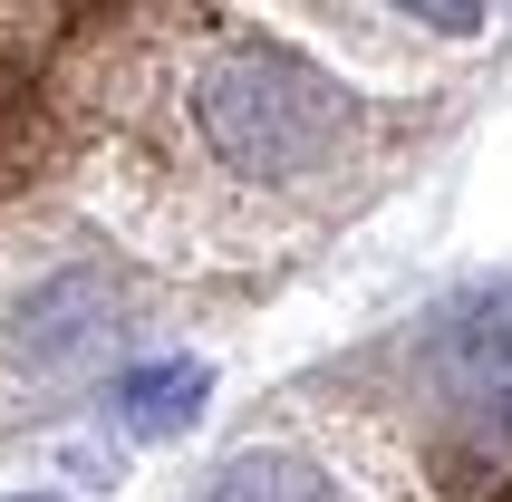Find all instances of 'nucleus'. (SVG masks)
<instances>
[{
    "instance_id": "obj_3",
    "label": "nucleus",
    "mask_w": 512,
    "mask_h": 502,
    "mask_svg": "<svg viewBox=\"0 0 512 502\" xmlns=\"http://www.w3.org/2000/svg\"><path fill=\"white\" fill-rule=\"evenodd\" d=\"M29 319H39L29 367H68V358H87V348H97V329H107V290H97L87 271H68V280H49V290L29 300Z\"/></svg>"
},
{
    "instance_id": "obj_1",
    "label": "nucleus",
    "mask_w": 512,
    "mask_h": 502,
    "mask_svg": "<svg viewBox=\"0 0 512 502\" xmlns=\"http://www.w3.org/2000/svg\"><path fill=\"white\" fill-rule=\"evenodd\" d=\"M194 126H203V145H213L232 174H319L339 155L348 107H339V87L319 78L310 58L242 49V58H223V68H203Z\"/></svg>"
},
{
    "instance_id": "obj_5",
    "label": "nucleus",
    "mask_w": 512,
    "mask_h": 502,
    "mask_svg": "<svg viewBox=\"0 0 512 502\" xmlns=\"http://www.w3.org/2000/svg\"><path fill=\"white\" fill-rule=\"evenodd\" d=\"M464 435H474V425H464ZM474 445L493 454L484 502H512V435H474ZM348 493H358V502H426V483H416V474H348Z\"/></svg>"
},
{
    "instance_id": "obj_6",
    "label": "nucleus",
    "mask_w": 512,
    "mask_h": 502,
    "mask_svg": "<svg viewBox=\"0 0 512 502\" xmlns=\"http://www.w3.org/2000/svg\"><path fill=\"white\" fill-rule=\"evenodd\" d=\"M387 10H406V20H426V29H445V39H474V29H484V0H387Z\"/></svg>"
},
{
    "instance_id": "obj_2",
    "label": "nucleus",
    "mask_w": 512,
    "mask_h": 502,
    "mask_svg": "<svg viewBox=\"0 0 512 502\" xmlns=\"http://www.w3.org/2000/svg\"><path fill=\"white\" fill-rule=\"evenodd\" d=\"M194 502H358L348 493V464L310 435H271V445H242L203 474Z\"/></svg>"
},
{
    "instance_id": "obj_7",
    "label": "nucleus",
    "mask_w": 512,
    "mask_h": 502,
    "mask_svg": "<svg viewBox=\"0 0 512 502\" xmlns=\"http://www.w3.org/2000/svg\"><path fill=\"white\" fill-rule=\"evenodd\" d=\"M10 502H49V493H10Z\"/></svg>"
},
{
    "instance_id": "obj_4",
    "label": "nucleus",
    "mask_w": 512,
    "mask_h": 502,
    "mask_svg": "<svg viewBox=\"0 0 512 502\" xmlns=\"http://www.w3.org/2000/svg\"><path fill=\"white\" fill-rule=\"evenodd\" d=\"M203 396H213V367L165 358V367H136V377L116 387V416L136 425V435H184V425L203 416Z\"/></svg>"
}]
</instances>
